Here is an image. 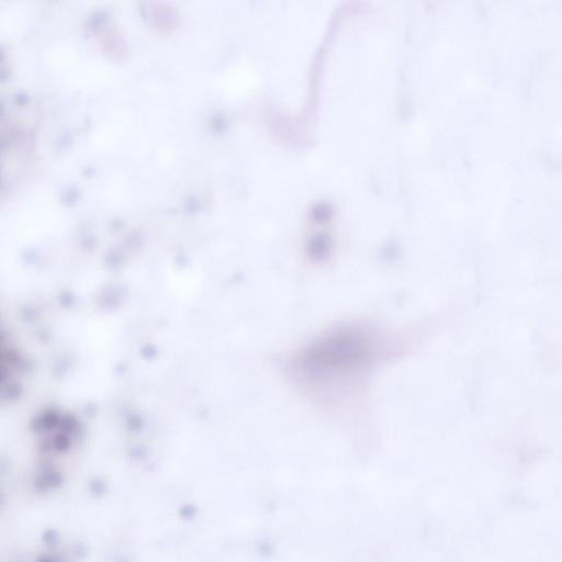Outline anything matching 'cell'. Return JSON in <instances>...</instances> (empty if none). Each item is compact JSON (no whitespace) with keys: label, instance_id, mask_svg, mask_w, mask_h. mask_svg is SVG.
Returning a JSON list of instances; mask_svg holds the SVG:
<instances>
[{"label":"cell","instance_id":"obj_1","mask_svg":"<svg viewBox=\"0 0 562 562\" xmlns=\"http://www.w3.org/2000/svg\"><path fill=\"white\" fill-rule=\"evenodd\" d=\"M376 330L361 325L331 329L312 340L292 362L296 380L325 398L357 389L386 355Z\"/></svg>","mask_w":562,"mask_h":562}]
</instances>
